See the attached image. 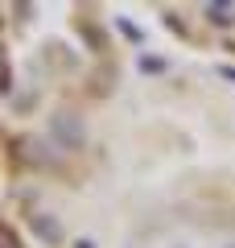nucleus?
Instances as JSON below:
<instances>
[{
	"label": "nucleus",
	"instance_id": "nucleus-2",
	"mask_svg": "<svg viewBox=\"0 0 235 248\" xmlns=\"http://www.w3.org/2000/svg\"><path fill=\"white\" fill-rule=\"evenodd\" d=\"M0 248H21L17 232H13V228H4V223H0Z\"/></svg>",
	"mask_w": 235,
	"mask_h": 248
},
{
	"label": "nucleus",
	"instance_id": "nucleus-1",
	"mask_svg": "<svg viewBox=\"0 0 235 248\" xmlns=\"http://www.w3.org/2000/svg\"><path fill=\"white\" fill-rule=\"evenodd\" d=\"M206 13H210V21H215V25H231V21H235V17H231V4H210Z\"/></svg>",
	"mask_w": 235,
	"mask_h": 248
},
{
	"label": "nucleus",
	"instance_id": "nucleus-3",
	"mask_svg": "<svg viewBox=\"0 0 235 248\" xmlns=\"http://www.w3.org/2000/svg\"><path fill=\"white\" fill-rule=\"evenodd\" d=\"M223 75H227V79H235V66H223Z\"/></svg>",
	"mask_w": 235,
	"mask_h": 248
}]
</instances>
